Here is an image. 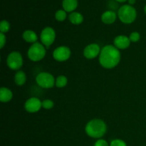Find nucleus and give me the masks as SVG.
<instances>
[{
	"label": "nucleus",
	"mask_w": 146,
	"mask_h": 146,
	"mask_svg": "<svg viewBox=\"0 0 146 146\" xmlns=\"http://www.w3.org/2000/svg\"><path fill=\"white\" fill-rule=\"evenodd\" d=\"M66 17V11L64 9H59L55 13V19L58 21H64Z\"/></svg>",
	"instance_id": "nucleus-19"
},
{
	"label": "nucleus",
	"mask_w": 146,
	"mask_h": 146,
	"mask_svg": "<svg viewBox=\"0 0 146 146\" xmlns=\"http://www.w3.org/2000/svg\"><path fill=\"white\" fill-rule=\"evenodd\" d=\"M128 4L131 6L133 5V4L135 3V0H128Z\"/></svg>",
	"instance_id": "nucleus-26"
},
{
	"label": "nucleus",
	"mask_w": 146,
	"mask_h": 146,
	"mask_svg": "<svg viewBox=\"0 0 146 146\" xmlns=\"http://www.w3.org/2000/svg\"><path fill=\"white\" fill-rule=\"evenodd\" d=\"M110 146H127L125 141L120 139H115L111 141Z\"/></svg>",
	"instance_id": "nucleus-23"
},
{
	"label": "nucleus",
	"mask_w": 146,
	"mask_h": 146,
	"mask_svg": "<svg viewBox=\"0 0 146 146\" xmlns=\"http://www.w3.org/2000/svg\"><path fill=\"white\" fill-rule=\"evenodd\" d=\"M101 48L97 44H91L86 46L84 50V56L88 59H93L100 55Z\"/></svg>",
	"instance_id": "nucleus-10"
},
{
	"label": "nucleus",
	"mask_w": 146,
	"mask_h": 146,
	"mask_svg": "<svg viewBox=\"0 0 146 146\" xmlns=\"http://www.w3.org/2000/svg\"><path fill=\"white\" fill-rule=\"evenodd\" d=\"M131 42V41H130L129 37H127L123 35L118 36L115 37L113 41L114 46L118 49H125L129 47Z\"/></svg>",
	"instance_id": "nucleus-11"
},
{
	"label": "nucleus",
	"mask_w": 146,
	"mask_h": 146,
	"mask_svg": "<svg viewBox=\"0 0 146 146\" xmlns=\"http://www.w3.org/2000/svg\"><path fill=\"white\" fill-rule=\"evenodd\" d=\"M115 1L120 3H123V2H125L126 1H128V0H115Z\"/></svg>",
	"instance_id": "nucleus-27"
},
{
	"label": "nucleus",
	"mask_w": 146,
	"mask_h": 146,
	"mask_svg": "<svg viewBox=\"0 0 146 146\" xmlns=\"http://www.w3.org/2000/svg\"><path fill=\"white\" fill-rule=\"evenodd\" d=\"M86 133L94 138H101L105 135L107 127L105 122L101 119H93L86 125Z\"/></svg>",
	"instance_id": "nucleus-2"
},
{
	"label": "nucleus",
	"mask_w": 146,
	"mask_h": 146,
	"mask_svg": "<svg viewBox=\"0 0 146 146\" xmlns=\"http://www.w3.org/2000/svg\"><path fill=\"white\" fill-rule=\"evenodd\" d=\"M46 51L45 46L40 43H34L29 48L28 55L29 58L32 61H39L45 57Z\"/></svg>",
	"instance_id": "nucleus-4"
},
{
	"label": "nucleus",
	"mask_w": 146,
	"mask_h": 146,
	"mask_svg": "<svg viewBox=\"0 0 146 146\" xmlns=\"http://www.w3.org/2000/svg\"><path fill=\"white\" fill-rule=\"evenodd\" d=\"M54 101H51V100L46 99L44 100V101H42V108H44V109L49 110L51 109L52 108H54Z\"/></svg>",
	"instance_id": "nucleus-21"
},
{
	"label": "nucleus",
	"mask_w": 146,
	"mask_h": 146,
	"mask_svg": "<svg viewBox=\"0 0 146 146\" xmlns=\"http://www.w3.org/2000/svg\"><path fill=\"white\" fill-rule=\"evenodd\" d=\"M71 50L67 46H59L57 47L53 52V57L54 59L57 61L63 62L68 58L71 56Z\"/></svg>",
	"instance_id": "nucleus-8"
},
{
	"label": "nucleus",
	"mask_w": 146,
	"mask_h": 146,
	"mask_svg": "<svg viewBox=\"0 0 146 146\" xmlns=\"http://www.w3.org/2000/svg\"><path fill=\"white\" fill-rule=\"evenodd\" d=\"M117 14H115V12H114L113 11L108 10V11H106L104 13H103L101 19L102 22L104 23V24H111L115 22Z\"/></svg>",
	"instance_id": "nucleus-12"
},
{
	"label": "nucleus",
	"mask_w": 146,
	"mask_h": 146,
	"mask_svg": "<svg viewBox=\"0 0 146 146\" xmlns=\"http://www.w3.org/2000/svg\"><path fill=\"white\" fill-rule=\"evenodd\" d=\"M62 7L66 12H74L78 7V0H63Z\"/></svg>",
	"instance_id": "nucleus-13"
},
{
	"label": "nucleus",
	"mask_w": 146,
	"mask_h": 146,
	"mask_svg": "<svg viewBox=\"0 0 146 146\" xmlns=\"http://www.w3.org/2000/svg\"><path fill=\"white\" fill-rule=\"evenodd\" d=\"M10 29V24L7 20H3L0 23V31L1 33H7Z\"/></svg>",
	"instance_id": "nucleus-20"
},
{
	"label": "nucleus",
	"mask_w": 146,
	"mask_h": 146,
	"mask_svg": "<svg viewBox=\"0 0 146 146\" xmlns=\"http://www.w3.org/2000/svg\"><path fill=\"white\" fill-rule=\"evenodd\" d=\"M7 64L11 70H19L23 66V58L21 54L17 51L10 53L7 56Z\"/></svg>",
	"instance_id": "nucleus-6"
},
{
	"label": "nucleus",
	"mask_w": 146,
	"mask_h": 146,
	"mask_svg": "<svg viewBox=\"0 0 146 146\" xmlns=\"http://www.w3.org/2000/svg\"><path fill=\"white\" fill-rule=\"evenodd\" d=\"M26 81H27V76L24 71H18L14 76V81L17 86H21L24 85Z\"/></svg>",
	"instance_id": "nucleus-17"
},
{
	"label": "nucleus",
	"mask_w": 146,
	"mask_h": 146,
	"mask_svg": "<svg viewBox=\"0 0 146 146\" xmlns=\"http://www.w3.org/2000/svg\"><path fill=\"white\" fill-rule=\"evenodd\" d=\"M13 98V94L11 91L6 87H1L0 88V101L2 103H7L11 101Z\"/></svg>",
	"instance_id": "nucleus-14"
},
{
	"label": "nucleus",
	"mask_w": 146,
	"mask_h": 146,
	"mask_svg": "<svg viewBox=\"0 0 146 146\" xmlns=\"http://www.w3.org/2000/svg\"><path fill=\"white\" fill-rule=\"evenodd\" d=\"M94 146H110V145H108V143L105 141V140L99 139L95 143V145H94Z\"/></svg>",
	"instance_id": "nucleus-25"
},
{
	"label": "nucleus",
	"mask_w": 146,
	"mask_h": 146,
	"mask_svg": "<svg viewBox=\"0 0 146 146\" xmlns=\"http://www.w3.org/2000/svg\"><path fill=\"white\" fill-rule=\"evenodd\" d=\"M22 37L25 41L28 43H36L38 40V36L34 31L31 30H27L22 34Z\"/></svg>",
	"instance_id": "nucleus-15"
},
{
	"label": "nucleus",
	"mask_w": 146,
	"mask_h": 146,
	"mask_svg": "<svg viewBox=\"0 0 146 146\" xmlns=\"http://www.w3.org/2000/svg\"><path fill=\"white\" fill-rule=\"evenodd\" d=\"M144 11H145V14H146V5L145 6V8H144Z\"/></svg>",
	"instance_id": "nucleus-28"
},
{
	"label": "nucleus",
	"mask_w": 146,
	"mask_h": 146,
	"mask_svg": "<svg viewBox=\"0 0 146 146\" xmlns=\"http://www.w3.org/2000/svg\"><path fill=\"white\" fill-rule=\"evenodd\" d=\"M42 107V102L38 98L33 97L26 101L24 108L29 113H36Z\"/></svg>",
	"instance_id": "nucleus-9"
},
{
	"label": "nucleus",
	"mask_w": 146,
	"mask_h": 146,
	"mask_svg": "<svg viewBox=\"0 0 146 146\" xmlns=\"http://www.w3.org/2000/svg\"><path fill=\"white\" fill-rule=\"evenodd\" d=\"M41 41L43 45L46 47H49L54 42L56 38V32L51 27H46L41 33Z\"/></svg>",
	"instance_id": "nucleus-7"
},
{
	"label": "nucleus",
	"mask_w": 146,
	"mask_h": 146,
	"mask_svg": "<svg viewBox=\"0 0 146 146\" xmlns=\"http://www.w3.org/2000/svg\"><path fill=\"white\" fill-rule=\"evenodd\" d=\"M6 44V36L3 33H0V48H2Z\"/></svg>",
	"instance_id": "nucleus-24"
},
{
	"label": "nucleus",
	"mask_w": 146,
	"mask_h": 146,
	"mask_svg": "<svg viewBox=\"0 0 146 146\" xmlns=\"http://www.w3.org/2000/svg\"><path fill=\"white\" fill-rule=\"evenodd\" d=\"M118 17L121 22L124 24H131L135 20L137 11L133 6L129 4L123 5L118 11Z\"/></svg>",
	"instance_id": "nucleus-3"
},
{
	"label": "nucleus",
	"mask_w": 146,
	"mask_h": 146,
	"mask_svg": "<svg viewBox=\"0 0 146 146\" xmlns=\"http://www.w3.org/2000/svg\"><path fill=\"white\" fill-rule=\"evenodd\" d=\"M36 81L40 87L44 88H51L55 85L56 80L49 73L41 72L37 75Z\"/></svg>",
	"instance_id": "nucleus-5"
},
{
	"label": "nucleus",
	"mask_w": 146,
	"mask_h": 146,
	"mask_svg": "<svg viewBox=\"0 0 146 146\" xmlns=\"http://www.w3.org/2000/svg\"><path fill=\"white\" fill-rule=\"evenodd\" d=\"M67 83H68V79L65 76L61 75L57 77V78L56 79L55 85L58 88H64L67 85Z\"/></svg>",
	"instance_id": "nucleus-18"
},
{
	"label": "nucleus",
	"mask_w": 146,
	"mask_h": 146,
	"mask_svg": "<svg viewBox=\"0 0 146 146\" xmlns=\"http://www.w3.org/2000/svg\"><path fill=\"white\" fill-rule=\"evenodd\" d=\"M68 19L71 24H75V25L81 24L84 21V17L82 14L79 12H76V11L71 12L68 16Z\"/></svg>",
	"instance_id": "nucleus-16"
},
{
	"label": "nucleus",
	"mask_w": 146,
	"mask_h": 146,
	"mask_svg": "<svg viewBox=\"0 0 146 146\" xmlns=\"http://www.w3.org/2000/svg\"><path fill=\"white\" fill-rule=\"evenodd\" d=\"M121 53L115 46L106 45L101 49L99 55V63L104 68L111 69L119 64Z\"/></svg>",
	"instance_id": "nucleus-1"
},
{
	"label": "nucleus",
	"mask_w": 146,
	"mask_h": 146,
	"mask_svg": "<svg viewBox=\"0 0 146 146\" xmlns=\"http://www.w3.org/2000/svg\"><path fill=\"white\" fill-rule=\"evenodd\" d=\"M141 38V36H140V34L137 31H134V32H132L129 36V39L131 42H137Z\"/></svg>",
	"instance_id": "nucleus-22"
}]
</instances>
